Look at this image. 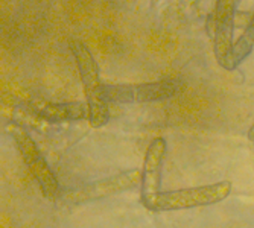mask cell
<instances>
[{"label":"cell","instance_id":"obj_1","mask_svg":"<svg viewBox=\"0 0 254 228\" xmlns=\"http://www.w3.org/2000/svg\"><path fill=\"white\" fill-rule=\"evenodd\" d=\"M70 49L75 57L76 67L85 91V99L88 107V123L93 128H102L110 120V110L108 102L104 99L102 95L104 84H101L99 79L98 62L82 41L73 40L70 43Z\"/></svg>","mask_w":254,"mask_h":228},{"label":"cell","instance_id":"obj_2","mask_svg":"<svg viewBox=\"0 0 254 228\" xmlns=\"http://www.w3.org/2000/svg\"><path fill=\"white\" fill-rule=\"evenodd\" d=\"M230 192H232V182L230 181H219L216 184L210 186L160 192L149 210L175 212L193 207H204V205H212L224 201L230 195Z\"/></svg>","mask_w":254,"mask_h":228},{"label":"cell","instance_id":"obj_3","mask_svg":"<svg viewBox=\"0 0 254 228\" xmlns=\"http://www.w3.org/2000/svg\"><path fill=\"white\" fill-rule=\"evenodd\" d=\"M178 85L172 79L146 84H104L102 95L107 102L116 104H145L165 101L177 95Z\"/></svg>","mask_w":254,"mask_h":228},{"label":"cell","instance_id":"obj_4","mask_svg":"<svg viewBox=\"0 0 254 228\" xmlns=\"http://www.w3.org/2000/svg\"><path fill=\"white\" fill-rule=\"evenodd\" d=\"M12 137H14V142L18 148V152L23 158V162L28 166L32 176L37 179L43 195L49 199L58 198L60 195L58 179L54 171L51 169V166L48 165V162L44 160L43 154L40 152L37 143L32 140V137L21 128L12 129Z\"/></svg>","mask_w":254,"mask_h":228},{"label":"cell","instance_id":"obj_5","mask_svg":"<svg viewBox=\"0 0 254 228\" xmlns=\"http://www.w3.org/2000/svg\"><path fill=\"white\" fill-rule=\"evenodd\" d=\"M142 186V172L140 171H128L119 175H114L101 181L90 182V184L67 190L61 195V201L67 204H84L90 201H96L105 196H111L116 193H122L125 190Z\"/></svg>","mask_w":254,"mask_h":228},{"label":"cell","instance_id":"obj_6","mask_svg":"<svg viewBox=\"0 0 254 228\" xmlns=\"http://www.w3.org/2000/svg\"><path fill=\"white\" fill-rule=\"evenodd\" d=\"M241 0H216L213 12V51L216 61L224 67L233 48L235 11Z\"/></svg>","mask_w":254,"mask_h":228},{"label":"cell","instance_id":"obj_7","mask_svg":"<svg viewBox=\"0 0 254 228\" xmlns=\"http://www.w3.org/2000/svg\"><path fill=\"white\" fill-rule=\"evenodd\" d=\"M166 155V140L163 137L154 139L145 154V163L142 169V196L140 201L143 207L148 210L157 199L160 193V182H161V166Z\"/></svg>","mask_w":254,"mask_h":228},{"label":"cell","instance_id":"obj_8","mask_svg":"<svg viewBox=\"0 0 254 228\" xmlns=\"http://www.w3.org/2000/svg\"><path fill=\"white\" fill-rule=\"evenodd\" d=\"M38 116L48 122H72L88 117V107L81 102L46 104L38 110Z\"/></svg>","mask_w":254,"mask_h":228},{"label":"cell","instance_id":"obj_9","mask_svg":"<svg viewBox=\"0 0 254 228\" xmlns=\"http://www.w3.org/2000/svg\"><path fill=\"white\" fill-rule=\"evenodd\" d=\"M253 49H254V14L251 15V20L247 25L245 31L242 32V35L239 37V40L233 44L232 52H230L222 68H225V70H235V68H238L245 61L247 57H250Z\"/></svg>","mask_w":254,"mask_h":228},{"label":"cell","instance_id":"obj_10","mask_svg":"<svg viewBox=\"0 0 254 228\" xmlns=\"http://www.w3.org/2000/svg\"><path fill=\"white\" fill-rule=\"evenodd\" d=\"M248 140L250 142H254V125L248 129Z\"/></svg>","mask_w":254,"mask_h":228}]
</instances>
